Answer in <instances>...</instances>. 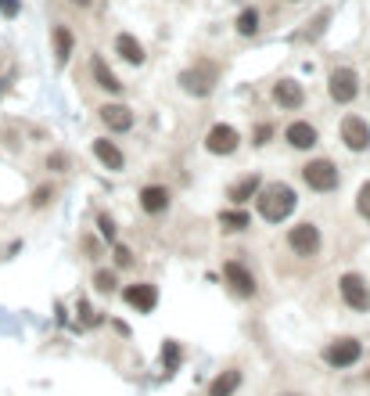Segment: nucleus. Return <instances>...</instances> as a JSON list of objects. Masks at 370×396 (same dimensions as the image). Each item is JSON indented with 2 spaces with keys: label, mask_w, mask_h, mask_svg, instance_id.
I'll return each instance as SVG.
<instances>
[{
  "label": "nucleus",
  "mask_w": 370,
  "mask_h": 396,
  "mask_svg": "<svg viewBox=\"0 0 370 396\" xmlns=\"http://www.w3.org/2000/svg\"><path fill=\"white\" fill-rule=\"evenodd\" d=\"M237 33L241 37H255V33H259V11H255V8L241 11L237 14Z\"/></svg>",
  "instance_id": "obj_23"
},
{
  "label": "nucleus",
  "mask_w": 370,
  "mask_h": 396,
  "mask_svg": "<svg viewBox=\"0 0 370 396\" xmlns=\"http://www.w3.org/2000/svg\"><path fill=\"white\" fill-rule=\"evenodd\" d=\"M284 140H287L295 152H309L316 140H320V134H316V126H313L309 119H295V123L284 126Z\"/></svg>",
  "instance_id": "obj_13"
},
{
  "label": "nucleus",
  "mask_w": 370,
  "mask_h": 396,
  "mask_svg": "<svg viewBox=\"0 0 370 396\" xmlns=\"http://www.w3.org/2000/svg\"><path fill=\"white\" fill-rule=\"evenodd\" d=\"M216 83H219V65L213 58H198L191 69L180 72L184 94H195V98H208V94L216 90Z\"/></svg>",
  "instance_id": "obj_2"
},
{
  "label": "nucleus",
  "mask_w": 370,
  "mask_h": 396,
  "mask_svg": "<svg viewBox=\"0 0 370 396\" xmlns=\"http://www.w3.org/2000/svg\"><path fill=\"white\" fill-rule=\"evenodd\" d=\"M51 40H54V58H58V65H65V61L72 58V47H76L72 29H69V25H54V29H51Z\"/></svg>",
  "instance_id": "obj_21"
},
{
  "label": "nucleus",
  "mask_w": 370,
  "mask_h": 396,
  "mask_svg": "<svg viewBox=\"0 0 370 396\" xmlns=\"http://www.w3.org/2000/svg\"><path fill=\"white\" fill-rule=\"evenodd\" d=\"M133 263V252L126 245H116V267H130Z\"/></svg>",
  "instance_id": "obj_32"
},
{
  "label": "nucleus",
  "mask_w": 370,
  "mask_h": 396,
  "mask_svg": "<svg viewBox=\"0 0 370 396\" xmlns=\"http://www.w3.org/2000/svg\"><path fill=\"white\" fill-rule=\"evenodd\" d=\"M122 299H126V306H130V310L151 313L158 306V289L151 281H133V284H126V289H122Z\"/></svg>",
  "instance_id": "obj_10"
},
{
  "label": "nucleus",
  "mask_w": 370,
  "mask_h": 396,
  "mask_svg": "<svg viewBox=\"0 0 370 396\" xmlns=\"http://www.w3.org/2000/svg\"><path fill=\"white\" fill-rule=\"evenodd\" d=\"M19 11H22V4H19V0H0V14H8V19H14Z\"/></svg>",
  "instance_id": "obj_33"
},
{
  "label": "nucleus",
  "mask_w": 370,
  "mask_h": 396,
  "mask_svg": "<svg viewBox=\"0 0 370 396\" xmlns=\"http://www.w3.org/2000/svg\"><path fill=\"white\" fill-rule=\"evenodd\" d=\"M259 187H263V177H259V173H245L241 180H234V184H230L227 198H230L234 205H245L248 198H255V195H259Z\"/></svg>",
  "instance_id": "obj_18"
},
{
  "label": "nucleus",
  "mask_w": 370,
  "mask_h": 396,
  "mask_svg": "<svg viewBox=\"0 0 370 396\" xmlns=\"http://www.w3.org/2000/svg\"><path fill=\"white\" fill-rule=\"evenodd\" d=\"M237 389H241V371L237 368L219 371L213 382H208V396H234Z\"/></svg>",
  "instance_id": "obj_20"
},
{
  "label": "nucleus",
  "mask_w": 370,
  "mask_h": 396,
  "mask_svg": "<svg viewBox=\"0 0 370 396\" xmlns=\"http://www.w3.org/2000/svg\"><path fill=\"white\" fill-rule=\"evenodd\" d=\"M169 202H173V195H169L166 184H148V187H140V209H144V213L158 216V213L169 209Z\"/></svg>",
  "instance_id": "obj_15"
},
{
  "label": "nucleus",
  "mask_w": 370,
  "mask_h": 396,
  "mask_svg": "<svg viewBox=\"0 0 370 396\" xmlns=\"http://www.w3.org/2000/svg\"><path fill=\"white\" fill-rule=\"evenodd\" d=\"M116 54L122 58V61H130V65H144V43L133 37V33H119L116 37Z\"/></svg>",
  "instance_id": "obj_19"
},
{
  "label": "nucleus",
  "mask_w": 370,
  "mask_h": 396,
  "mask_svg": "<svg viewBox=\"0 0 370 396\" xmlns=\"http://www.w3.org/2000/svg\"><path fill=\"white\" fill-rule=\"evenodd\" d=\"M367 382H370V371H367Z\"/></svg>",
  "instance_id": "obj_37"
},
{
  "label": "nucleus",
  "mask_w": 370,
  "mask_h": 396,
  "mask_svg": "<svg viewBox=\"0 0 370 396\" xmlns=\"http://www.w3.org/2000/svg\"><path fill=\"white\" fill-rule=\"evenodd\" d=\"M356 213L370 224V180L367 184H360V191H356Z\"/></svg>",
  "instance_id": "obj_26"
},
{
  "label": "nucleus",
  "mask_w": 370,
  "mask_h": 396,
  "mask_svg": "<svg viewBox=\"0 0 370 396\" xmlns=\"http://www.w3.org/2000/svg\"><path fill=\"white\" fill-rule=\"evenodd\" d=\"M281 396H302V393H281Z\"/></svg>",
  "instance_id": "obj_35"
},
{
  "label": "nucleus",
  "mask_w": 370,
  "mask_h": 396,
  "mask_svg": "<svg viewBox=\"0 0 370 396\" xmlns=\"http://www.w3.org/2000/svg\"><path fill=\"white\" fill-rule=\"evenodd\" d=\"M162 368H166V375H173L176 368H180V342H166L162 346Z\"/></svg>",
  "instance_id": "obj_24"
},
{
  "label": "nucleus",
  "mask_w": 370,
  "mask_h": 396,
  "mask_svg": "<svg viewBox=\"0 0 370 396\" xmlns=\"http://www.w3.org/2000/svg\"><path fill=\"white\" fill-rule=\"evenodd\" d=\"M90 76H94V83H98L101 90H108V94H122V79L108 69V61H105L101 54H94V58H90Z\"/></svg>",
  "instance_id": "obj_16"
},
{
  "label": "nucleus",
  "mask_w": 370,
  "mask_h": 396,
  "mask_svg": "<svg viewBox=\"0 0 370 396\" xmlns=\"http://www.w3.org/2000/svg\"><path fill=\"white\" fill-rule=\"evenodd\" d=\"M98 116H101V123L108 126L111 134H126V130H133V108H126V105H101V108H98Z\"/></svg>",
  "instance_id": "obj_14"
},
{
  "label": "nucleus",
  "mask_w": 370,
  "mask_h": 396,
  "mask_svg": "<svg viewBox=\"0 0 370 396\" xmlns=\"http://www.w3.org/2000/svg\"><path fill=\"white\" fill-rule=\"evenodd\" d=\"M338 295H342V303H345L349 310H356V313H367V310H370V284H367V278L356 274V271L342 274V281H338Z\"/></svg>",
  "instance_id": "obj_6"
},
{
  "label": "nucleus",
  "mask_w": 370,
  "mask_h": 396,
  "mask_svg": "<svg viewBox=\"0 0 370 396\" xmlns=\"http://www.w3.org/2000/svg\"><path fill=\"white\" fill-rule=\"evenodd\" d=\"M255 205H259V216L266 220V224H281V220H287L295 213L298 205V195L292 184L284 180H273V184H263L259 195H255Z\"/></svg>",
  "instance_id": "obj_1"
},
{
  "label": "nucleus",
  "mask_w": 370,
  "mask_h": 396,
  "mask_svg": "<svg viewBox=\"0 0 370 396\" xmlns=\"http://www.w3.org/2000/svg\"><path fill=\"white\" fill-rule=\"evenodd\" d=\"M223 281H227L230 292L241 295V299H255V295H259V281H255V274L241 260H227V263H223Z\"/></svg>",
  "instance_id": "obj_7"
},
{
  "label": "nucleus",
  "mask_w": 370,
  "mask_h": 396,
  "mask_svg": "<svg viewBox=\"0 0 370 396\" xmlns=\"http://www.w3.org/2000/svg\"><path fill=\"white\" fill-rule=\"evenodd\" d=\"M116 284H119L116 271H98V274H94V289H98L101 295H111V292H116Z\"/></svg>",
  "instance_id": "obj_25"
},
{
  "label": "nucleus",
  "mask_w": 370,
  "mask_h": 396,
  "mask_svg": "<svg viewBox=\"0 0 370 396\" xmlns=\"http://www.w3.org/2000/svg\"><path fill=\"white\" fill-rule=\"evenodd\" d=\"M47 202H54V187H36V191H33V209H43V205Z\"/></svg>",
  "instance_id": "obj_27"
},
{
  "label": "nucleus",
  "mask_w": 370,
  "mask_h": 396,
  "mask_svg": "<svg viewBox=\"0 0 370 396\" xmlns=\"http://www.w3.org/2000/svg\"><path fill=\"white\" fill-rule=\"evenodd\" d=\"M237 148H241V134L234 130L230 123H216L213 130L205 134V152H208V155H223V158H227V155H234Z\"/></svg>",
  "instance_id": "obj_9"
},
{
  "label": "nucleus",
  "mask_w": 370,
  "mask_h": 396,
  "mask_svg": "<svg viewBox=\"0 0 370 396\" xmlns=\"http://www.w3.org/2000/svg\"><path fill=\"white\" fill-rule=\"evenodd\" d=\"M287 4H298V0H287Z\"/></svg>",
  "instance_id": "obj_36"
},
{
  "label": "nucleus",
  "mask_w": 370,
  "mask_h": 396,
  "mask_svg": "<svg viewBox=\"0 0 370 396\" xmlns=\"http://www.w3.org/2000/svg\"><path fill=\"white\" fill-rule=\"evenodd\" d=\"M320 242H324V238H320V227L309 224V220H305V224H295L292 231H287V249H292L295 256H302V260L316 256Z\"/></svg>",
  "instance_id": "obj_8"
},
{
  "label": "nucleus",
  "mask_w": 370,
  "mask_h": 396,
  "mask_svg": "<svg viewBox=\"0 0 370 396\" xmlns=\"http://www.w3.org/2000/svg\"><path fill=\"white\" fill-rule=\"evenodd\" d=\"M270 137H273V126L270 123H259V126H255V145H270Z\"/></svg>",
  "instance_id": "obj_31"
},
{
  "label": "nucleus",
  "mask_w": 370,
  "mask_h": 396,
  "mask_svg": "<svg viewBox=\"0 0 370 396\" xmlns=\"http://www.w3.org/2000/svg\"><path fill=\"white\" fill-rule=\"evenodd\" d=\"M219 227L227 231V234H241V231L252 227V216L241 209V205H237V209H223L219 213Z\"/></svg>",
  "instance_id": "obj_22"
},
{
  "label": "nucleus",
  "mask_w": 370,
  "mask_h": 396,
  "mask_svg": "<svg viewBox=\"0 0 370 396\" xmlns=\"http://www.w3.org/2000/svg\"><path fill=\"white\" fill-rule=\"evenodd\" d=\"M342 140L349 152H370V123L363 116H345L342 119Z\"/></svg>",
  "instance_id": "obj_11"
},
{
  "label": "nucleus",
  "mask_w": 370,
  "mask_h": 396,
  "mask_svg": "<svg viewBox=\"0 0 370 396\" xmlns=\"http://www.w3.org/2000/svg\"><path fill=\"white\" fill-rule=\"evenodd\" d=\"M302 180L309 191L331 195V191H338V184H342V173H338V166L331 158H309V163L302 166Z\"/></svg>",
  "instance_id": "obj_3"
},
{
  "label": "nucleus",
  "mask_w": 370,
  "mask_h": 396,
  "mask_svg": "<svg viewBox=\"0 0 370 396\" xmlns=\"http://www.w3.org/2000/svg\"><path fill=\"white\" fill-rule=\"evenodd\" d=\"M98 231H101V238L116 242V224H111V216H98Z\"/></svg>",
  "instance_id": "obj_28"
},
{
  "label": "nucleus",
  "mask_w": 370,
  "mask_h": 396,
  "mask_svg": "<svg viewBox=\"0 0 370 396\" xmlns=\"http://www.w3.org/2000/svg\"><path fill=\"white\" fill-rule=\"evenodd\" d=\"M65 166H69V158L61 155V152H54V155H47V169H54V173H65Z\"/></svg>",
  "instance_id": "obj_29"
},
{
  "label": "nucleus",
  "mask_w": 370,
  "mask_h": 396,
  "mask_svg": "<svg viewBox=\"0 0 370 396\" xmlns=\"http://www.w3.org/2000/svg\"><path fill=\"white\" fill-rule=\"evenodd\" d=\"M273 101H277L284 112H298L305 105V90H302L298 79H277V83H273Z\"/></svg>",
  "instance_id": "obj_12"
},
{
  "label": "nucleus",
  "mask_w": 370,
  "mask_h": 396,
  "mask_svg": "<svg viewBox=\"0 0 370 396\" xmlns=\"http://www.w3.org/2000/svg\"><path fill=\"white\" fill-rule=\"evenodd\" d=\"M327 94L334 105H352L360 98V72L352 65H338L327 79Z\"/></svg>",
  "instance_id": "obj_4"
},
{
  "label": "nucleus",
  "mask_w": 370,
  "mask_h": 396,
  "mask_svg": "<svg viewBox=\"0 0 370 396\" xmlns=\"http://www.w3.org/2000/svg\"><path fill=\"white\" fill-rule=\"evenodd\" d=\"M327 19H331V11H320V14H316V22H313V29H309V40H316L320 33H324V29H327Z\"/></svg>",
  "instance_id": "obj_30"
},
{
  "label": "nucleus",
  "mask_w": 370,
  "mask_h": 396,
  "mask_svg": "<svg viewBox=\"0 0 370 396\" xmlns=\"http://www.w3.org/2000/svg\"><path fill=\"white\" fill-rule=\"evenodd\" d=\"M360 357H363V342L352 339V335H342V339H334V342L324 346V364H327V368H334V371L360 364Z\"/></svg>",
  "instance_id": "obj_5"
},
{
  "label": "nucleus",
  "mask_w": 370,
  "mask_h": 396,
  "mask_svg": "<svg viewBox=\"0 0 370 396\" xmlns=\"http://www.w3.org/2000/svg\"><path fill=\"white\" fill-rule=\"evenodd\" d=\"M94 155H98V163H101L105 169H111V173H119V169L126 166V155L119 152L116 140H108V137H98V140H94Z\"/></svg>",
  "instance_id": "obj_17"
},
{
  "label": "nucleus",
  "mask_w": 370,
  "mask_h": 396,
  "mask_svg": "<svg viewBox=\"0 0 370 396\" xmlns=\"http://www.w3.org/2000/svg\"><path fill=\"white\" fill-rule=\"evenodd\" d=\"M69 4H76V8H90L94 0H69Z\"/></svg>",
  "instance_id": "obj_34"
}]
</instances>
